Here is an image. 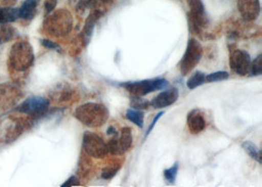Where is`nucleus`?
Returning a JSON list of instances; mask_svg holds the SVG:
<instances>
[{
  "mask_svg": "<svg viewBox=\"0 0 262 187\" xmlns=\"http://www.w3.org/2000/svg\"><path fill=\"white\" fill-rule=\"evenodd\" d=\"M75 117L86 127L99 128L107 122L109 111L101 103L88 102L76 109Z\"/></svg>",
  "mask_w": 262,
  "mask_h": 187,
  "instance_id": "nucleus-1",
  "label": "nucleus"
},
{
  "mask_svg": "<svg viewBox=\"0 0 262 187\" xmlns=\"http://www.w3.org/2000/svg\"><path fill=\"white\" fill-rule=\"evenodd\" d=\"M45 24L50 35L63 36L71 32L73 18L67 10H59L50 15Z\"/></svg>",
  "mask_w": 262,
  "mask_h": 187,
  "instance_id": "nucleus-2",
  "label": "nucleus"
},
{
  "mask_svg": "<svg viewBox=\"0 0 262 187\" xmlns=\"http://www.w3.org/2000/svg\"><path fill=\"white\" fill-rule=\"evenodd\" d=\"M188 6L190 12L188 13V20L191 32L195 35H201L203 29H205L208 23V17L202 0H188Z\"/></svg>",
  "mask_w": 262,
  "mask_h": 187,
  "instance_id": "nucleus-3",
  "label": "nucleus"
},
{
  "mask_svg": "<svg viewBox=\"0 0 262 187\" xmlns=\"http://www.w3.org/2000/svg\"><path fill=\"white\" fill-rule=\"evenodd\" d=\"M203 49L201 42L195 38H190L187 49L180 62V70L183 76H187L193 70L203 57Z\"/></svg>",
  "mask_w": 262,
  "mask_h": 187,
  "instance_id": "nucleus-4",
  "label": "nucleus"
},
{
  "mask_svg": "<svg viewBox=\"0 0 262 187\" xmlns=\"http://www.w3.org/2000/svg\"><path fill=\"white\" fill-rule=\"evenodd\" d=\"M121 85L124 88H126L132 96H144L154 91L165 89L169 86V82L165 79L157 78L155 80L125 82V83H122Z\"/></svg>",
  "mask_w": 262,
  "mask_h": 187,
  "instance_id": "nucleus-5",
  "label": "nucleus"
},
{
  "mask_svg": "<svg viewBox=\"0 0 262 187\" xmlns=\"http://www.w3.org/2000/svg\"><path fill=\"white\" fill-rule=\"evenodd\" d=\"M83 148L89 156L96 159H102L109 153L107 143L101 136L91 131H85L83 134Z\"/></svg>",
  "mask_w": 262,
  "mask_h": 187,
  "instance_id": "nucleus-6",
  "label": "nucleus"
},
{
  "mask_svg": "<svg viewBox=\"0 0 262 187\" xmlns=\"http://www.w3.org/2000/svg\"><path fill=\"white\" fill-rule=\"evenodd\" d=\"M34 62L33 48L28 42L15 44L11 51V64L17 70L28 69Z\"/></svg>",
  "mask_w": 262,
  "mask_h": 187,
  "instance_id": "nucleus-7",
  "label": "nucleus"
},
{
  "mask_svg": "<svg viewBox=\"0 0 262 187\" xmlns=\"http://www.w3.org/2000/svg\"><path fill=\"white\" fill-rule=\"evenodd\" d=\"M133 144V134L130 128H123L117 130L107 142L108 152L115 156L127 152Z\"/></svg>",
  "mask_w": 262,
  "mask_h": 187,
  "instance_id": "nucleus-8",
  "label": "nucleus"
},
{
  "mask_svg": "<svg viewBox=\"0 0 262 187\" xmlns=\"http://www.w3.org/2000/svg\"><path fill=\"white\" fill-rule=\"evenodd\" d=\"M49 107V101L41 96H31L17 107V111L33 117L42 116Z\"/></svg>",
  "mask_w": 262,
  "mask_h": 187,
  "instance_id": "nucleus-9",
  "label": "nucleus"
},
{
  "mask_svg": "<svg viewBox=\"0 0 262 187\" xmlns=\"http://www.w3.org/2000/svg\"><path fill=\"white\" fill-rule=\"evenodd\" d=\"M230 68L235 74L238 76H247L250 73V54L242 49H236L232 51L229 59Z\"/></svg>",
  "mask_w": 262,
  "mask_h": 187,
  "instance_id": "nucleus-10",
  "label": "nucleus"
},
{
  "mask_svg": "<svg viewBox=\"0 0 262 187\" xmlns=\"http://www.w3.org/2000/svg\"><path fill=\"white\" fill-rule=\"evenodd\" d=\"M238 9L245 21H254L260 14L259 0H238Z\"/></svg>",
  "mask_w": 262,
  "mask_h": 187,
  "instance_id": "nucleus-11",
  "label": "nucleus"
},
{
  "mask_svg": "<svg viewBox=\"0 0 262 187\" xmlns=\"http://www.w3.org/2000/svg\"><path fill=\"white\" fill-rule=\"evenodd\" d=\"M178 98H179V90L175 87H172L158 94L151 100L150 105L155 109H163L168 106L173 105L178 100Z\"/></svg>",
  "mask_w": 262,
  "mask_h": 187,
  "instance_id": "nucleus-12",
  "label": "nucleus"
},
{
  "mask_svg": "<svg viewBox=\"0 0 262 187\" xmlns=\"http://www.w3.org/2000/svg\"><path fill=\"white\" fill-rule=\"evenodd\" d=\"M188 129L191 134H200L206 127V123L200 110H191L187 117Z\"/></svg>",
  "mask_w": 262,
  "mask_h": 187,
  "instance_id": "nucleus-13",
  "label": "nucleus"
},
{
  "mask_svg": "<svg viewBox=\"0 0 262 187\" xmlns=\"http://www.w3.org/2000/svg\"><path fill=\"white\" fill-rule=\"evenodd\" d=\"M103 15V12L100 10H96L93 12L90 17L86 19L85 25L83 27V40L84 42V45H88V43L91 41L92 35L94 34V30L96 27V21Z\"/></svg>",
  "mask_w": 262,
  "mask_h": 187,
  "instance_id": "nucleus-14",
  "label": "nucleus"
},
{
  "mask_svg": "<svg viewBox=\"0 0 262 187\" xmlns=\"http://www.w3.org/2000/svg\"><path fill=\"white\" fill-rule=\"evenodd\" d=\"M36 0H26L19 9V18L24 20H31L36 13Z\"/></svg>",
  "mask_w": 262,
  "mask_h": 187,
  "instance_id": "nucleus-15",
  "label": "nucleus"
},
{
  "mask_svg": "<svg viewBox=\"0 0 262 187\" xmlns=\"http://www.w3.org/2000/svg\"><path fill=\"white\" fill-rule=\"evenodd\" d=\"M19 18V9L12 7L0 8V24L12 23Z\"/></svg>",
  "mask_w": 262,
  "mask_h": 187,
  "instance_id": "nucleus-16",
  "label": "nucleus"
},
{
  "mask_svg": "<svg viewBox=\"0 0 262 187\" xmlns=\"http://www.w3.org/2000/svg\"><path fill=\"white\" fill-rule=\"evenodd\" d=\"M243 149L250 155L252 159L257 161L259 164L261 163V152L260 149L251 141H244L242 143Z\"/></svg>",
  "mask_w": 262,
  "mask_h": 187,
  "instance_id": "nucleus-17",
  "label": "nucleus"
},
{
  "mask_svg": "<svg viewBox=\"0 0 262 187\" xmlns=\"http://www.w3.org/2000/svg\"><path fill=\"white\" fill-rule=\"evenodd\" d=\"M126 119L131 121L133 124L137 125L139 128H143V112L137 109H128L126 112Z\"/></svg>",
  "mask_w": 262,
  "mask_h": 187,
  "instance_id": "nucleus-18",
  "label": "nucleus"
},
{
  "mask_svg": "<svg viewBox=\"0 0 262 187\" xmlns=\"http://www.w3.org/2000/svg\"><path fill=\"white\" fill-rule=\"evenodd\" d=\"M205 77L206 76L203 74V72H200V71L194 72L187 82L188 88L189 89H194V88L203 85V83L205 82Z\"/></svg>",
  "mask_w": 262,
  "mask_h": 187,
  "instance_id": "nucleus-19",
  "label": "nucleus"
},
{
  "mask_svg": "<svg viewBox=\"0 0 262 187\" xmlns=\"http://www.w3.org/2000/svg\"><path fill=\"white\" fill-rule=\"evenodd\" d=\"M120 168H121V164H118V163L108 165L105 168H103V170L101 172V177L106 180L113 178L119 172Z\"/></svg>",
  "mask_w": 262,
  "mask_h": 187,
  "instance_id": "nucleus-20",
  "label": "nucleus"
},
{
  "mask_svg": "<svg viewBox=\"0 0 262 187\" xmlns=\"http://www.w3.org/2000/svg\"><path fill=\"white\" fill-rule=\"evenodd\" d=\"M150 105L148 100L143 99V96H133L131 98V106L137 110H146Z\"/></svg>",
  "mask_w": 262,
  "mask_h": 187,
  "instance_id": "nucleus-21",
  "label": "nucleus"
},
{
  "mask_svg": "<svg viewBox=\"0 0 262 187\" xmlns=\"http://www.w3.org/2000/svg\"><path fill=\"white\" fill-rule=\"evenodd\" d=\"M250 74L251 77H257L262 74V54H259L250 64Z\"/></svg>",
  "mask_w": 262,
  "mask_h": 187,
  "instance_id": "nucleus-22",
  "label": "nucleus"
},
{
  "mask_svg": "<svg viewBox=\"0 0 262 187\" xmlns=\"http://www.w3.org/2000/svg\"><path fill=\"white\" fill-rule=\"evenodd\" d=\"M229 78V74L225 71H219L216 73H212L205 77V82H216L225 81Z\"/></svg>",
  "mask_w": 262,
  "mask_h": 187,
  "instance_id": "nucleus-23",
  "label": "nucleus"
},
{
  "mask_svg": "<svg viewBox=\"0 0 262 187\" xmlns=\"http://www.w3.org/2000/svg\"><path fill=\"white\" fill-rule=\"evenodd\" d=\"M178 169H179V164L175 163L171 168L167 169L164 171L163 175H164V178L166 179L168 182L170 183H174L177 177V174H178Z\"/></svg>",
  "mask_w": 262,
  "mask_h": 187,
  "instance_id": "nucleus-24",
  "label": "nucleus"
},
{
  "mask_svg": "<svg viewBox=\"0 0 262 187\" xmlns=\"http://www.w3.org/2000/svg\"><path fill=\"white\" fill-rule=\"evenodd\" d=\"M14 32H15V30L10 26L3 27L0 31V43L10 40L14 35Z\"/></svg>",
  "mask_w": 262,
  "mask_h": 187,
  "instance_id": "nucleus-25",
  "label": "nucleus"
},
{
  "mask_svg": "<svg viewBox=\"0 0 262 187\" xmlns=\"http://www.w3.org/2000/svg\"><path fill=\"white\" fill-rule=\"evenodd\" d=\"M56 4H57V0H46V3H45L46 15H48L53 11L54 8L56 7Z\"/></svg>",
  "mask_w": 262,
  "mask_h": 187,
  "instance_id": "nucleus-26",
  "label": "nucleus"
},
{
  "mask_svg": "<svg viewBox=\"0 0 262 187\" xmlns=\"http://www.w3.org/2000/svg\"><path fill=\"white\" fill-rule=\"evenodd\" d=\"M41 44L45 47H47L48 49H53V50H60V46L54 41L50 40V39H42L41 40Z\"/></svg>",
  "mask_w": 262,
  "mask_h": 187,
  "instance_id": "nucleus-27",
  "label": "nucleus"
},
{
  "mask_svg": "<svg viewBox=\"0 0 262 187\" xmlns=\"http://www.w3.org/2000/svg\"><path fill=\"white\" fill-rule=\"evenodd\" d=\"M77 185H80V181L77 176H73L69 177L61 186H77Z\"/></svg>",
  "mask_w": 262,
  "mask_h": 187,
  "instance_id": "nucleus-28",
  "label": "nucleus"
},
{
  "mask_svg": "<svg viewBox=\"0 0 262 187\" xmlns=\"http://www.w3.org/2000/svg\"><path fill=\"white\" fill-rule=\"evenodd\" d=\"M164 115V112H160V113H158L155 118H154V120H152V123L150 124V126L148 127V129L146 130V133H145V136H147L149 133H150V131L154 129V128L155 127V125H156V123H157V121L160 119V118L162 117Z\"/></svg>",
  "mask_w": 262,
  "mask_h": 187,
  "instance_id": "nucleus-29",
  "label": "nucleus"
},
{
  "mask_svg": "<svg viewBox=\"0 0 262 187\" xmlns=\"http://www.w3.org/2000/svg\"><path fill=\"white\" fill-rule=\"evenodd\" d=\"M117 132V129H115L113 126H110L107 129V134L108 135H113V134H115Z\"/></svg>",
  "mask_w": 262,
  "mask_h": 187,
  "instance_id": "nucleus-30",
  "label": "nucleus"
},
{
  "mask_svg": "<svg viewBox=\"0 0 262 187\" xmlns=\"http://www.w3.org/2000/svg\"><path fill=\"white\" fill-rule=\"evenodd\" d=\"M112 1H114V0H98V3H99V2H101V3H105V4H107V3H110V2H112Z\"/></svg>",
  "mask_w": 262,
  "mask_h": 187,
  "instance_id": "nucleus-31",
  "label": "nucleus"
},
{
  "mask_svg": "<svg viewBox=\"0 0 262 187\" xmlns=\"http://www.w3.org/2000/svg\"><path fill=\"white\" fill-rule=\"evenodd\" d=\"M15 1H16V0H5L4 2H5L6 4H8V5H9V4H13V3H15Z\"/></svg>",
  "mask_w": 262,
  "mask_h": 187,
  "instance_id": "nucleus-32",
  "label": "nucleus"
}]
</instances>
